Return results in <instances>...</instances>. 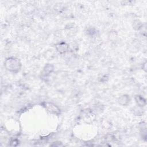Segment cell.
Listing matches in <instances>:
<instances>
[{
  "label": "cell",
  "instance_id": "obj_1",
  "mask_svg": "<svg viewBox=\"0 0 147 147\" xmlns=\"http://www.w3.org/2000/svg\"><path fill=\"white\" fill-rule=\"evenodd\" d=\"M4 67L10 72L17 73L21 69L22 63L19 59L14 57H10L5 60Z\"/></svg>",
  "mask_w": 147,
  "mask_h": 147
},
{
  "label": "cell",
  "instance_id": "obj_2",
  "mask_svg": "<svg viewBox=\"0 0 147 147\" xmlns=\"http://www.w3.org/2000/svg\"><path fill=\"white\" fill-rule=\"evenodd\" d=\"M42 106L51 114L55 115H59L60 114V110L59 107L53 103L44 102L42 103Z\"/></svg>",
  "mask_w": 147,
  "mask_h": 147
},
{
  "label": "cell",
  "instance_id": "obj_3",
  "mask_svg": "<svg viewBox=\"0 0 147 147\" xmlns=\"http://www.w3.org/2000/svg\"><path fill=\"white\" fill-rule=\"evenodd\" d=\"M55 48L59 53L63 54L68 51L69 45L65 42H60L55 45Z\"/></svg>",
  "mask_w": 147,
  "mask_h": 147
},
{
  "label": "cell",
  "instance_id": "obj_4",
  "mask_svg": "<svg viewBox=\"0 0 147 147\" xmlns=\"http://www.w3.org/2000/svg\"><path fill=\"white\" fill-rule=\"evenodd\" d=\"M130 98L129 95L125 94V95H121L118 98V102L119 104L122 106H126L127 105L129 104V103L130 102Z\"/></svg>",
  "mask_w": 147,
  "mask_h": 147
},
{
  "label": "cell",
  "instance_id": "obj_5",
  "mask_svg": "<svg viewBox=\"0 0 147 147\" xmlns=\"http://www.w3.org/2000/svg\"><path fill=\"white\" fill-rule=\"evenodd\" d=\"M135 100L137 105L139 107H144V106H145L146 103V99L141 95H136L135 96Z\"/></svg>",
  "mask_w": 147,
  "mask_h": 147
},
{
  "label": "cell",
  "instance_id": "obj_6",
  "mask_svg": "<svg viewBox=\"0 0 147 147\" xmlns=\"http://www.w3.org/2000/svg\"><path fill=\"white\" fill-rule=\"evenodd\" d=\"M54 69V67L51 64H47L45 65V67L43 68V71H42V74L44 76H48L51 73L53 72Z\"/></svg>",
  "mask_w": 147,
  "mask_h": 147
}]
</instances>
